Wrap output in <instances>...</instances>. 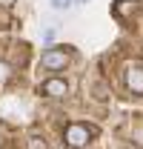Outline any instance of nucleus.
<instances>
[{
    "label": "nucleus",
    "mask_w": 143,
    "mask_h": 149,
    "mask_svg": "<svg viewBox=\"0 0 143 149\" xmlns=\"http://www.w3.org/2000/svg\"><path fill=\"white\" fill-rule=\"evenodd\" d=\"M92 138H94V129L92 126H86V123H69L66 129H63V143L72 149H80L86 146Z\"/></svg>",
    "instance_id": "obj_1"
},
{
    "label": "nucleus",
    "mask_w": 143,
    "mask_h": 149,
    "mask_svg": "<svg viewBox=\"0 0 143 149\" xmlns=\"http://www.w3.org/2000/svg\"><path fill=\"white\" fill-rule=\"evenodd\" d=\"M69 46H52L49 52H43L40 57V69H46V72H60V69H66L69 66V52H66Z\"/></svg>",
    "instance_id": "obj_2"
},
{
    "label": "nucleus",
    "mask_w": 143,
    "mask_h": 149,
    "mask_svg": "<svg viewBox=\"0 0 143 149\" xmlns=\"http://www.w3.org/2000/svg\"><path fill=\"white\" fill-rule=\"evenodd\" d=\"M37 92L43 95V97H66V95H69V80L52 74V77H46V80L37 86Z\"/></svg>",
    "instance_id": "obj_3"
},
{
    "label": "nucleus",
    "mask_w": 143,
    "mask_h": 149,
    "mask_svg": "<svg viewBox=\"0 0 143 149\" xmlns=\"http://www.w3.org/2000/svg\"><path fill=\"white\" fill-rule=\"evenodd\" d=\"M126 86L135 97H143V66L140 63H129L126 66Z\"/></svg>",
    "instance_id": "obj_4"
},
{
    "label": "nucleus",
    "mask_w": 143,
    "mask_h": 149,
    "mask_svg": "<svg viewBox=\"0 0 143 149\" xmlns=\"http://www.w3.org/2000/svg\"><path fill=\"white\" fill-rule=\"evenodd\" d=\"M132 9H137V3H135V0H117L112 12H115V17H126Z\"/></svg>",
    "instance_id": "obj_5"
},
{
    "label": "nucleus",
    "mask_w": 143,
    "mask_h": 149,
    "mask_svg": "<svg viewBox=\"0 0 143 149\" xmlns=\"http://www.w3.org/2000/svg\"><path fill=\"white\" fill-rule=\"evenodd\" d=\"M29 149H46V141H40V138H29Z\"/></svg>",
    "instance_id": "obj_6"
},
{
    "label": "nucleus",
    "mask_w": 143,
    "mask_h": 149,
    "mask_svg": "<svg viewBox=\"0 0 143 149\" xmlns=\"http://www.w3.org/2000/svg\"><path fill=\"white\" fill-rule=\"evenodd\" d=\"M6 77H9V66H6V63H3V60H0V83H3V80H6Z\"/></svg>",
    "instance_id": "obj_7"
},
{
    "label": "nucleus",
    "mask_w": 143,
    "mask_h": 149,
    "mask_svg": "<svg viewBox=\"0 0 143 149\" xmlns=\"http://www.w3.org/2000/svg\"><path fill=\"white\" fill-rule=\"evenodd\" d=\"M43 40H46V43H52V40H54V29H46V35H43Z\"/></svg>",
    "instance_id": "obj_8"
},
{
    "label": "nucleus",
    "mask_w": 143,
    "mask_h": 149,
    "mask_svg": "<svg viewBox=\"0 0 143 149\" xmlns=\"http://www.w3.org/2000/svg\"><path fill=\"white\" fill-rule=\"evenodd\" d=\"M15 3H17V0H0V9H12Z\"/></svg>",
    "instance_id": "obj_9"
},
{
    "label": "nucleus",
    "mask_w": 143,
    "mask_h": 149,
    "mask_svg": "<svg viewBox=\"0 0 143 149\" xmlns=\"http://www.w3.org/2000/svg\"><path fill=\"white\" fill-rule=\"evenodd\" d=\"M86 3H89V0H74V6H86Z\"/></svg>",
    "instance_id": "obj_10"
},
{
    "label": "nucleus",
    "mask_w": 143,
    "mask_h": 149,
    "mask_svg": "<svg viewBox=\"0 0 143 149\" xmlns=\"http://www.w3.org/2000/svg\"><path fill=\"white\" fill-rule=\"evenodd\" d=\"M52 6H54V9H57V6H60V0H52Z\"/></svg>",
    "instance_id": "obj_11"
}]
</instances>
